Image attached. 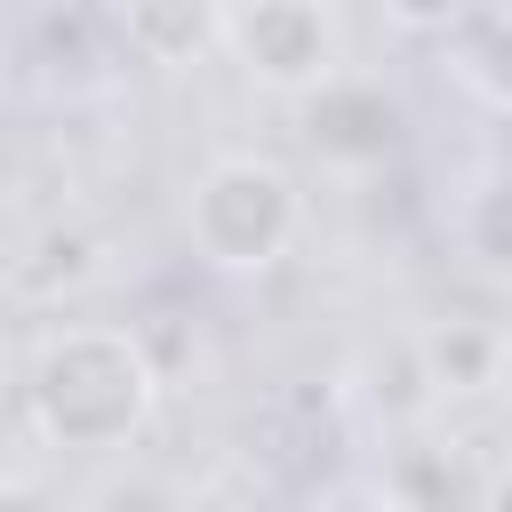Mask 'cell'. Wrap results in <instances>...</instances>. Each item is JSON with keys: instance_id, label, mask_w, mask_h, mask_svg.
Segmentation results:
<instances>
[{"instance_id": "1", "label": "cell", "mask_w": 512, "mask_h": 512, "mask_svg": "<svg viewBox=\"0 0 512 512\" xmlns=\"http://www.w3.org/2000/svg\"><path fill=\"white\" fill-rule=\"evenodd\" d=\"M160 408V360L144 328L120 320H64L24 360V416L40 448L64 456H120Z\"/></svg>"}, {"instance_id": "2", "label": "cell", "mask_w": 512, "mask_h": 512, "mask_svg": "<svg viewBox=\"0 0 512 512\" xmlns=\"http://www.w3.org/2000/svg\"><path fill=\"white\" fill-rule=\"evenodd\" d=\"M184 240L208 272H272L304 240V184L272 152H216L184 192Z\"/></svg>"}, {"instance_id": "3", "label": "cell", "mask_w": 512, "mask_h": 512, "mask_svg": "<svg viewBox=\"0 0 512 512\" xmlns=\"http://www.w3.org/2000/svg\"><path fill=\"white\" fill-rule=\"evenodd\" d=\"M224 48L264 96H304L328 72H344V16L336 0H232Z\"/></svg>"}, {"instance_id": "4", "label": "cell", "mask_w": 512, "mask_h": 512, "mask_svg": "<svg viewBox=\"0 0 512 512\" xmlns=\"http://www.w3.org/2000/svg\"><path fill=\"white\" fill-rule=\"evenodd\" d=\"M296 136H304V152H312L320 168L376 176L384 160H400L408 112H400V96H392L384 80H368V72L344 64V72H328L320 88L296 96Z\"/></svg>"}, {"instance_id": "5", "label": "cell", "mask_w": 512, "mask_h": 512, "mask_svg": "<svg viewBox=\"0 0 512 512\" xmlns=\"http://www.w3.org/2000/svg\"><path fill=\"white\" fill-rule=\"evenodd\" d=\"M440 72H448L472 104L512 112V8L472 0V8L440 32Z\"/></svg>"}, {"instance_id": "6", "label": "cell", "mask_w": 512, "mask_h": 512, "mask_svg": "<svg viewBox=\"0 0 512 512\" xmlns=\"http://www.w3.org/2000/svg\"><path fill=\"white\" fill-rule=\"evenodd\" d=\"M224 8L232 0H120V40L160 64V72H184L192 56L224 48Z\"/></svg>"}, {"instance_id": "7", "label": "cell", "mask_w": 512, "mask_h": 512, "mask_svg": "<svg viewBox=\"0 0 512 512\" xmlns=\"http://www.w3.org/2000/svg\"><path fill=\"white\" fill-rule=\"evenodd\" d=\"M448 232H456V256H464L480 280H504V288H512V160H488V168L456 192Z\"/></svg>"}, {"instance_id": "8", "label": "cell", "mask_w": 512, "mask_h": 512, "mask_svg": "<svg viewBox=\"0 0 512 512\" xmlns=\"http://www.w3.org/2000/svg\"><path fill=\"white\" fill-rule=\"evenodd\" d=\"M416 368L432 392H488L504 368V328L496 320H432L416 336Z\"/></svg>"}, {"instance_id": "9", "label": "cell", "mask_w": 512, "mask_h": 512, "mask_svg": "<svg viewBox=\"0 0 512 512\" xmlns=\"http://www.w3.org/2000/svg\"><path fill=\"white\" fill-rule=\"evenodd\" d=\"M376 496H384V504H448V496H464V480H456V464L440 472L432 448H400V456L384 464Z\"/></svg>"}, {"instance_id": "10", "label": "cell", "mask_w": 512, "mask_h": 512, "mask_svg": "<svg viewBox=\"0 0 512 512\" xmlns=\"http://www.w3.org/2000/svg\"><path fill=\"white\" fill-rule=\"evenodd\" d=\"M384 8H392V24H400V32H424V40H440V32H448V24H456L472 0H384Z\"/></svg>"}, {"instance_id": "11", "label": "cell", "mask_w": 512, "mask_h": 512, "mask_svg": "<svg viewBox=\"0 0 512 512\" xmlns=\"http://www.w3.org/2000/svg\"><path fill=\"white\" fill-rule=\"evenodd\" d=\"M0 496H40V480H8V472H0Z\"/></svg>"}]
</instances>
